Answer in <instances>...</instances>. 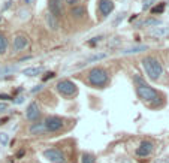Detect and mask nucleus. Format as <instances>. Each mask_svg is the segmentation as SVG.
<instances>
[{
    "label": "nucleus",
    "mask_w": 169,
    "mask_h": 163,
    "mask_svg": "<svg viewBox=\"0 0 169 163\" xmlns=\"http://www.w3.org/2000/svg\"><path fill=\"white\" fill-rule=\"evenodd\" d=\"M0 21H2V15H0Z\"/></svg>",
    "instance_id": "f704fd0d"
},
{
    "label": "nucleus",
    "mask_w": 169,
    "mask_h": 163,
    "mask_svg": "<svg viewBox=\"0 0 169 163\" xmlns=\"http://www.w3.org/2000/svg\"><path fill=\"white\" fill-rule=\"evenodd\" d=\"M148 47L147 45H136V47H132V48H127V49H123L120 51L123 56H127V54H136V52H141V51H147Z\"/></svg>",
    "instance_id": "dca6fc26"
},
{
    "label": "nucleus",
    "mask_w": 169,
    "mask_h": 163,
    "mask_svg": "<svg viewBox=\"0 0 169 163\" xmlns=\"http://www.w3.org/2000/svg\"><path fill=\"white\" fill-rule=\"evenodd\" d=\"M133 80H135V84H136V93H138V96L144 102L151 103V105H156V103L160 102V94H159V91H156L153 87H150L139 75H135Z\"/></svg>",
    "instance_id": "f257e3e1"
},
{
    "label": "nucleus",
    "mask_w": 169,
    "mask_h": 163,
    "mask_svg": "<svg viewBox=\"0 0 169 163\" xmlns=\"http://www.w3.org/2000/svg\"><path fill=\"white\" fill-rule=\"evenodd\" d=\"M18 70V64H11V66H3V68H0V76H3V75H12V73H15Z\"/></svg>",
    "instance_id": "a211bd4d"
},
{
    "label": "nucleus",
    "mask_w": 169,
    "mask_h": 163,
    "mask_svg": "<svg viewBox=\"0 0 169 163\" xmlns=\"http://www.w3.org/2000/svg\"><path fill=\"white\" fill-rule=\"evenodd\" d=\"M78 2L79 0H66V3H68V5H72V6H75Z\"/></svg>",
    "instance_id": "7c9ffc66"
},
{
    "label": "nucleus",
    "mask_w": 169,
    "mask_h": 163,
    "mask_svg": "<svg viewBox=\"0 0 169 163\" xmlns=\"http://www.w3.org/2000/svg\"><path fill=\"white\" fill-rule=\"evenodd\" d=\"M103 58H106V54H105V52H100V54H94V56H91V57L85 58V61H82L81 64L75 66V68H82V66H87V64H90V63H93V61H99V60H103Z\"/></svg>",
    "instance_id": "4468645a"
},
{
    "label": "nucleus",
    "mask_w": 169,
    "mask_h": 163,
    "mask_svg": "<svg viewBox=\"0 0 169 163\" xmlns=\"http://www.w3.org/2000/svg\"><path fill=\"white\" fill-rule=\"evenodd\" d=\"M88 82L93 87H99V88L105 87L108 82V72L103 68H93L88 72Z\"/></svg>",
    "instance_id": "7ed1b4c3"
},
{
    "label": "nucleus",
    "mask_w": 169,
    "mask_h": 163,
    "mask_svg": "<svg viewBox=\"0 0 169 163\" xmlns=\"http://www.w3.org/2000/svg\"><path fill=\"white\" fill-rule=\"evenodd\" d=\"M32 2H33V0H26V3H32Z\"/></svg>",
    "instance_id": "72a5a7b5"
},
{
    "label": "nucleus",
    "mask_w": 169,
    "mask_h": 163,
    "mask_svg": "<svg viewBox=\"0 0 169 163\" xmlns=\"http://www.w3.org/2000/svg\"><path fill=\"white\" fill-rule=\"evenodd\" d=\"M100 39H102V36H97V37H93V39H91L90 42H88V44H90V45H94V44H96V42H99Z\"/></svg>",
    "instance_id": "bb28decb"
},
{
    "label": "nucleus",
    "mask_w": 169,
    "mask_h": 163,
    "mask_svg": "<svg viewBox=\"0 0 169 163\" xmlns=\"http://www.w3.org/2000/svg\"><path fill=\"white\" fill-rule=\"evenodd\" d=\"M48 9H49V14L54 15L57 20L61 17L63 14V9H61V0H48Z\"/></svg>",
    "instance_id": "9d476101"
},
{
    "label": "nucleus",
    "mask_w": 169,
    "mask_h": 163,
    "mask_svg": "<svg viewBox=\"0 0 169 163\" xmlns=\"http://www.w3.org/2000/svg\"><path fill=\"white\" fill-rule=\"evenodd\" d=\"M94 162H96L94 156H93V154H88V153L82 154V157H81V163H94Z\"/></svg>",
    "instance_id": "412c9836"
},
{
    "label": "nucleus",
    "mask_w": 169,
    "mask_h": 163,
    "mask_svg": "<svg viewBox=\"0 0 169 163\" xmlns=\"http://www.w3.org/2000/svg\"><path fill=\"white\" fill-rule=\"evenodd\" d=\"M142 68L145 70V75L151 80V81H157L163 73V66L156 57L153 56H147L142 58Z\"/></svg>",
    "instance_id": "f03ea898"
},
{
    "label": "nucleus",
    "mask_w": 169,
    "mask_h": 163,
    "mask_svg": "<svg viewBox=\"0 0 169 163\" xmlns=\"http://www.w3.org/2000/svg\"><path fill=\"white\" fill-rule=\"evenodd\" d=\"M45 23L51 30H57V29H58V20H57L54 15H51L49 12L45 15Z\"/></svg>",
    "instance_id": "2eb2a0df"
},
{
    "label": "nucleus",
    "mask_w": 169,
    "mask_h": 163,
    "mask_svg": "<svg viewBox=\"0 0 169 163\" xmlns=\"http://www.w3.org/2000/svg\"><path fill=\"white\" fill-rule=\"evenodd\" d=\"M163 11H165V3H159V6H154V8L151 9L153 14H162Z\"/></svg>",
    "instance_id": "b1692460"
},
{
    "label": "nucleus",
    "mask_w": 169,
    "mask_h": 163,
    "mask_svg": "<svg viewBox=\"0 0 169 163\" xmlns=\"http://www.w3.org/2000/svg\"><path fill=\"white\" fill-rule=\"evenodd\" d=\"M8 109V105L6 103H0V112H5Z\"/></svg>",
    "instance_id": "c756f323"
},
{
    "label": "nucleus",
    "mask_w": 169,
    "mask_h": 163,
    "mask_svg": "<svg viewBox=\"0 0 169 163\" xmlns=\"http://www.w3.org/2000/svg\"><path fill=\"white\" fill-rule=\"evenodd\" d=\"M41 90H42V85H36L32 91H33V93H37V91H41Z\"/></svg>",
    "instance_id": "2f4dec72"
},
{
    "label": "nucleus",
    "mask_w": 169,
    "mask_h": 163,
    "mask_svg": "<svg viewBox=\"0 0 169 163\" xmlns=\"http://www.w3.org/2000/svg\"><path fill=\"white\" fill-rule=\"evenodd\" d=\"M70 15H72V18H75V20H82V18L87 15V9H85L84 6L75 5V6H72V9H70Z\"/></svg>",
    "instance_id": "f8f14e48"
},
{
    "label": "nucleus",
    "mask_w": 169,
    "mask_h": 163,
    "mask_svg": "<svg viewBox=\"0 0 169 163\" xmlns=\"http://www.w3.org/2000/svg\"><path fill=\"white\" fill-rule=\"evenodd\" d=\"M29 132H30V135H45V133H48L45 129V124L44 123H33L32 126H30V129H29Z\"/></svg>",
    "instance_id": "ddd939ff"
},
{
    "label": "nucleus",
    "mask_w": 169,
    "mask_h": 163,
    "mask_svg": "<svg viewBox=\"0 0 169 163\" xmlns=\"http://www.w3.org/2000/svg\"><path fill=\"white\" fill-rule=\"evenodd\" d=\"M153 147L154 145L150 141H142L139 144V147L136 148V156H139V157H148L153 153Z\"/></svg>",
    "instance_id": "6e6552de"
},
{
    "label": "nucleus",
    "mask_w": 169,
    "mask_h": 163,
    "mask_svg": "<svg viewBox=\"0 0 169 163\" xmlns=\"http://www.w3.org/2000/svg\"><path fill=\"white\" fill-rule=\"evenodd\" d=\"M154 3H157V0H144V5H142V9L147 11V9H150Z\"/></svg>",
    "instance_id": "5701e85b"
},
{
    "label": "nucleus",
    "mask_w": 169,
    "mask_h": 163,
    "mask_svg": "<svg viewBox=\"0 0 169 163\" xmlns=\"http://www.w3.org/2000/svg\"><path fill=\"white\" fill-rule=\"evenodd\" d=\"M41 115V109H39V106L36 102H32L30 105L27 106V109H26V117H27V120L29 121H36L37 118Z\"/></svg>",
    "instance_id": "1a4fd4ad"
},
{
    "label": "nucleus",
    "mask_w": 169,
    "mask_h": 163,
    "mask_svg": "<svg viewBox=\"0 0 169 163\" xmlns=\"http://www.w3.org/2000/svg\"><path fill=\"white\" fill-rule=\"evenodd\" d=\"M0 99H2V100H11L12 97L8 96V94H0Z\"/></svg>",
    "instance_id": "c85d7f7f"
},
{
    "label": "nucleus",
    "mask_w": 169,
    "mask_h": 163,
    "mask_svg": "<svg viewBox=\"0 0 169 163\" xmlns=\"http://www.w3.org/2000/svg\"><path fill=\"white\" fill-rule=\"evenodd\" d=\"M150 35L157 36V37L166 36V35H169V27H154V29L150 30Z\"/></svg>",
    "instance_id": "f3484780"
},
{
    "label": "nucleus",
    "mask_w": 169,
    "mask_h": 163,
    "mask_svg": "<svg viewBox=\"0 0 169 163\" xmlns=\"http://www.w3.org/2000/svg\"><path fill=\"white\" fill-rule=\"evenodd\" d=\"M44 124H45L46 132H51V133H54V132H58L60 129L63 127V120H61L60 117L51 115V117H48L45 121H44Z\"/></svg>",
    "instance_id": "423d86ee"
},
{
    "label": "nucleus",
    "mask_w": 169,
    "mask_h": 163,
    "mask_svg": "<svg viewBox=\"0 0 169 163\" xmlns=\"http://www.w3.org/2000/svg\"><path fill=\"white\" fill-rule=\"evenodd\" d=\"M8 142H9L8 135H6V133H0V144H2V145H8Z\"/></svg>",
    "instance_id": "393cba45"
},
{
    "label": "nucleus",
    "mask_w": 169,
    "mask_h": 163,
    "mask_svg": "<svg viewBox=\"0 0 169 163\" xmlns=\"http://www.w3.org/2000/svg\"><path fill=\"white\" fill-rule=\"evenodd\" d=\"M159 24H160L159 20H156V18H148V20H145L141 25H159Z\"/></svg>",
    "instance_id": "4be33fe9"
},
{
    "label": "nucleus",
    "mask_w": 169,
    "mask_h": 163,
    "mask_svg": "<svg viewBox=\"0 0 169 163\" xmlns=\"http://www.w3.org/2000/svg\"><path fill=\"white\" fill-rule=\"evenodd\" d=\"M29 47V37L26 35H17L14 37V51L20 52Z\"/></svg>",
    "instance_id": "0eeeda50"
},
{
    "label": "nucleus",
    "mask_w": 169,
    "mask_h": 163,
    "mask_svg": "<svg viewBox=\"0 0 169 163\" xmlns=\"http://www.w3.org/2000/svg\"><path fill=\"white\" fill-rule=\"evenodd\" d=\"M21 102H23V97H17L15 99V103H21Z\"/></svg>",
    "instance_id": "473e14b6"
},
{
    "label": "nucleus",
    "mask_w": 169,
    "mask_h": 163,
    "mask_svg": "<svg viewBox=\"0 0 169 163\" xmlns=\"http://www.w3.org/2000/svg\"><path fill=\"white\" fill-rule=\"evenodd\" d=\"M8 49V41L3 33H0V54H5Z\"/></svg>",
    "instance_id": "aec40b11"
},
{
    "label": "nucleus",
    "mask_w": 169,
    "mask_h": 163,
    "mask_svg": "<svg viewBox=\"0 0 169 163\" xmlns=\"http://www.w3.org/2000/svg\"><path fill=\"white\" fill-rule=\"evenodd\" d=\"M44 157L48 159L51 163H66V157L65 154L57 150V148H49V150H45L44 151Z\"/></svg>",
    "instance_id": "39448f33"
},
{
    "label": "nucleus",
    "mask_w": 169,
    "mask_h": 163,
    "mask_svg": "<svg viewBox=\"0 0 169 163\" xmlns=\"http://www.w3.org/2000/svg\"><path fill=\"white\" fill-rule=\"evenodd\" d=\"M57 90L58 93H61L63 96H73L78 91V87L75 82H72L70 80H61L57 84Z\"/></svg>",
    "instance_id": "20e7f679"
},
{
    "label": "nucleus",
    "mask_w": 169,
    "mask_h": 163,
    "mask_svg": "<svg viewBox=\"0 0 169 163\" xmlns=\"http://www.w3.org/2000/svg\"><path fill=\"white\" fill-rule=\"evenodd\" d=\"M44 72V68H29V69H24V75L27 76H37Z\"/></svg>",
    "instance_id": "6ab92c4d"
},
{
    "label": "nucleus",
    "mask_w": 169,
    "mask_h": 163,
    "mask_svg": "<svg viewBox=\"0 0 169 163\" xmlns=\"http://www.w3.org/2000/svg\"><path fill=\"white\" fill-rule=\"evenodd\" d=\"M114 2L112 0H99V5H97V8H99V12H100L103 17H108L111 12L114 11Z\"/></svg>",
    "instance_id": "9b49d317"
},
{
    "label": "nucleus",
    "mask_w": 169,
    "mask_h": 163,
    "mask_svg": "<svg viewBox=\"0 0 169 163\" xmlns=\"http://www.w3.org/2000/svg\"><path fill=\"white\" fill-rule=\"evenodd\" d=\"M54 75H56V73H54V72H49V73H46L45 76H44V81H46V80H49V78H53V76H54Z\"/></svg>",
    "instance_id": "cd10ccee"
},
{
    "label": "nucleus",
    "mask_w": 169,
    "mask_h": 163,
    "mask_svg": "<svg viewBox=\"0 0 169 163\" xmlns=\"http://www.w3.org/2000/svg\"><path fill=\"white\" fill-rule=\"evenodd\" d=\"M124 15H126V14H120V15H118V17H117V20H115V21H114V25H118V23H120V21H123V18H124Z\"/></svg>",
    "instance_id": "a878e982"
}]
</instances>
